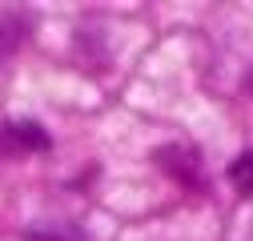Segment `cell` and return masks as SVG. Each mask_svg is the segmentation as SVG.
<instances>
[{
  "label": "cell",
  "mask_w": 253,
  "mask_h": 241,
  "mask_svg": "<svg viewBox=\"0 0 253 241\" xmlns=\"http://www.w3.org/2000/svg\"><path fill=\"white\" fill-rule=\"evenodd\" d=\"M229 185H233L241 197L253 201V149H249V153H237V157L229 161Z\"/></svg>",
  "instance_id": "cell-1"
},
{
  "label": "cell",
  "mask_w": 253,
  "mask_h": 241,
  "mask_svg": "<svg viewBox=\"0 0 253 241\" xmlns=\"http://www.w3.org/2000/svg\"><path fill=\"white\" fill-rule=\"evenodd\" d=\"M8 129H12V141H24L28 149L48 145V133H41V125H33V120H20V125H8Z\"/></svg>",
  "instance_id": "cell-2"
}]
</instances>
